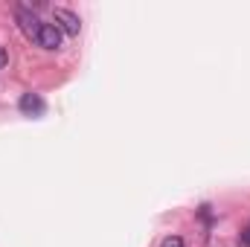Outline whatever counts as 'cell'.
<instances>
[{"label":"cell","instance_id":"obj_1","mask_svg":"<svg viewBox=\"0 0 250 247\" xmlns=\"http://www.w3.org/2000/svg\"><path fill=\"white\" fill-rule=\"evenodd\" d=\"M35 44L41 50H59L62 47V29L56 23H41L38 35H35Z\"/></svg>","mask_w":250,"mask_h":247},{"label":"cell","instance_id":"obj_2","mask_svg":"<svg viewBox=\"0 0 250 247\" xmlns=\"http://www.w3.org/2000/svg\"><path fill=\"white\" fill-rule=\"evenodd\" d=\"M41 23H44V21H41L35 12H29V9H18V26H21V32H23L29 41H35V35H38Z\"/></svg>","mask_w":250,"mask_h":247},{"label":"cell","instance_id":"obj_3","mask_svg":"<svg viewBox=\"0 0 250 247\" xmlns=\"http://www.w3.org/2000/svg\"><path fill=\"white\" fill-rule=\"evenodd\" d=\"M56 26L62 29V35H79V29H82V21H79V15H73L70 9H56Z\"/></svg>","mask_w":250,"mask_h":247},{"label":"cell","instance_id":"obj_4","mask_svg":"<svg viewBox=\"0 0 250 247\" xmlns=\"http://www.w3.org/2000/svg\"><path fill=\"white\" fill-rule=\"evenodd\" d=\"M21 111L26 117H38V114H44V99L38 93H23L21 96Z\"/></svg>","mask_w":250,"mask_h":247},{"label":"cell","instance_id":"obj_5","mask_svg":"<svg viewBox=\"0 0 250 247\" xmlns=\"http://www.w3.org/2000/svg\"><path fill=\"white\" fill-rule=\"evenodd\" d=\"M160 247H187V245H184V239H181V236H169V239H163V242H160Z\"/></svg>","mask_w":250,"mask_h":247},{"label":"cell","instance_id":"obj_6","mask_svg":"<svg viewBox=\"0 0 250 247\" xmlns=\"http://www.w3.org/2000/svg\"><path fill=\"white\" fill-rule=\"evenodd\" d=\"M242 242H245V245L250 247V224H248V227H245V233H242Z\"/></svg>","mask_w":250,"mask_h":247},{"label":"cell","instance_id":"obj_7","mask_svg":"<svg viewBox=\"0 0 250 247\" xmlns=\"http://www.w3.org/2000/svg\"><path fill=\"white\" fill-rule=\"evenodd\" d=\"M6 59H9V56H6V50H3V47H0V70H3V67H6Z\"/></svg>","mask_w":250,"mask_h":247}]
</instances>
